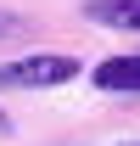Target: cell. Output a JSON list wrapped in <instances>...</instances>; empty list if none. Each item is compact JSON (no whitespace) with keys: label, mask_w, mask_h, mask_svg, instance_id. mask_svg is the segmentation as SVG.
<instances>
[{"label":"cell","mask_w":140,"mask_h":146,"mask_svg":"<svg viewBox=\"0 0 140 146\" xmlns=\"http://www.w3.org/2000/svg\"><path fill=\"white\" fill-rule=\"evenodd\" d=\"M73 79H79V56L67 51H28V56L0 62V90H56Z\"/></svg>","instance_id":"6da1fadb"},{"label":"cell","mask_w":140,"mask_h":146,"mask_svg":"<svg viewBox=\"0 0 140 146\" xmlns=\"http://www.w3.org/2000/svg\"><path fill=\"white\" fill-rule=\"evenodd\" d=\"M95 90L140 96V51H135V56H106L101 68H95Z\"/></svg>","instance_id":"7a4b0ae2"},{"label":"cell","mask_w":140,"mask_h":146,"mask_svg":"<svg viewBox=\"0 0 140 146\" xmlns=\"http://www.w3.org/2000/svg\"><path fill=\"white\" fill-rule=\"evenodd\" d=\"M90 23L101 28H123V34H140V0H90L84 6Z\"/></svg>","instance_id":"3957f363"},{"label":"cell","mask_w":140,"mask_h":146,"mask_svg":"<svg viewBox=\"0 0 140 146\" xmlns=\"http://www.w3.org/2000/svg\"><path fill=\"white\" fill-rule=\"evenodd\" d=\"M22 34H28V23L11 17V11H0V39H22Z\"/></svg>","instance_id":"277c9868"},{"label":"cell","mask_w":140,"mask_h":146,"mask_svg":"<svg viewBox=\"0 0 140 146\" xmlns=\"http://www.w3.org/2000/svg\"><path fill=\"white\" fill-rule=\"evenodd\" d=\"M0 135H11V118H6V112H0Z\"/></svg>","instance_id":"5b68a950"},{"label":"cell","mask_w":140,"mask_h":146,"mask_svg":"<svg viewBox=\"0 0 140 146\" xmlns=\"http://www.w3.org/2000/svg\"><path fill=\"white\" fill-rule=\"evenodd\" d=\"M123 146H140V141H123Z\"/></svg>","instance_id":"8992f818"}]
</instances>
